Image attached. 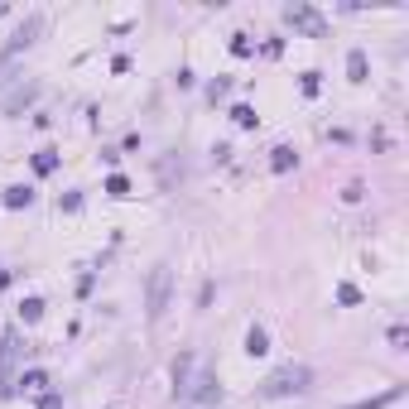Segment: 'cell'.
<instances>
[{
  "mask_svg": "<svg viewBox=\"0 0 409 409\" xmlns=\"http://www.w3.org/2000/svg\"><path fill=\"white\" fill-rule=\"evenodd\" d=\"M313 385V371L303 361H289V366H274L270 376L260 381V400H284V395H303Z\"/></svg>",
  "mask_w": 409,
  "mask_h": 409,
  "instance_id": "6da1fadb",
  "label": "cell"
},
{
  "mask_svg": "<svg viewBox=\"0 0 409 409\" xmlns=\"http://www.w3.org/2000/svg\"><path fill=\"white\" fill-rule=\"evenodd\" d=\"M169 294H173V270H169V265H154V270H149V289H145V318H149V323L164 318Z\"/></svg>",
  "mask_w": 409,
  "mask_h": 409,
  "instance_id": "7a4b0ae2",
  "label": "cell"
},
{
  "mask_svg": "<svg viewBox=\"0 0 409 409\" xmlns=\"http://www.w3.org/2000/svg\"><path fill=\"white\" fill-rule=\"evenodd\" d=\"M284 25L303 29L308 39H323V34H327V20L313 10V5H289V10H284Z\"/></svg>",
  "mask_w": 409,
  "mask_h": 409,
  "instance_id": "3957f363",
  "label": "cell"
},
{
  "mask_svg": "<svg viewBox=\"0 0 409 409\" xmlns=\"http://www.w3.org/2000/svg\"><path fill=\"white\" fill-rule=\"evenodd\" d=\"M188 400H193V405H217V400H221L217 376H197V385L188 390Z\"/></svg>",
  "mask_w": 409,
  "mask_h": 409,
  "instance_id": "277c9868",
  "label": "cell"
},
{
  "mask_svg": "<svg viewBox=\"0 0 409 409\" xmlns=\"http://www.w3.org/2000/svg\"><path fill=\"white\" fill-rule=\"evenodd\" d=\"M39 29H44V20H39V15H29L25 25L15 29V39H10V54H20V49H29V44H34V34H39Z\"/></svg>",
  "mask_w": 409,
  "mask_h": 409,
  "instance_id": "5b68a950",
  "label": "cell"
},
{
  "mask_svg": "<svg viewBox=\"0 0 409 409\" xmlns=\"http://www.w3.org/2000/svg\"><path fill=\"white\" fill-rule=\"evenodd\" d=\"M294 164H299V154H294L289 145H279V149H270V169H274V173H289Z\"/></svg>",
  "mask_w": 409,
  "mask_h": 409,
  "instance_id": "8992f818",
  "label": "cell"
},
{
  "mask_svg": "<svg viewBox=\"0 0 409 409\" xmlns=\"http://www.w3.org/2000/svg\"><path fill=\"white\" fill-rule=\"evenodd\" d=\"M245 352L265 356V352H270V332H265V327H250V332H245Z\"/></svg>",
  "mask_w": 409,
  "mask_h": 409,
  "instance_id": "52a82bcc",
  "label": "cell"
},
{
  "mask_svg": "<svg viewBox=\"0 0 409 409\" xmlns=\"http://www.w3.org/2000/svg\"><path fill=\"white\" fill-rule=\"evenodd\" d=\"M5 207H29L34 202V188H25V183H15V188H5V197H0Z\"/></svg>",
  "mask_w": 409,
  "mask_h": 409,
  "instance_id": "ba28073f",
  "label": "cell"
},
{
  "mask_svg": "<svg viewBox=\"0 0 409 409\" xmlns=\"http://www.w3.org/2000/svg\"><path fill=\"white\" fill-rule=\"evenodd\" d=\"M400 395H405V390L395 385V390H385V395H376V400H361V405H347V409H385V405H395Z\"/></svg>",
  "mask_w": 409,
  "mask_h": 409,
  "instance_id": "9c48e42d",
  "label": "cell"
},
{
  "mask_svg": "<svg viewBox=\"0 0 409 409\" xmlns=\"http://www.w3.org/2000/svg\"><path fill=\"white\" fill-rule=\"evenodd\" d=\"M188 371H193V356H178L173 361V390H188Z\"/></svg>",
  "mask_w": 409,
  "mask_h": 409,
  "instance_id": "30bf717a",
  "label": "cell"
},
{
  "mask_svg": "<svg viewBox=\"0 0 409 409\" xmlns=\"http://www.w3.org/2000/svg\"><path fill=\"white\" fill-rule=\"evenodd\" d=\"M347 73H352V82H366V54H361V49L347 54Z\"/></svg>",
  "mask_w": 409,
  "mask_h": 409,
  "instance_id": "8fae6325",
  "label": "cell"
},
{
  "mask_svg": "<svg viewBox=\"0 0 409 409\" xmlns=\"http://www.w3.org/2000/svg\"><path fill=\"white\" fill-rule=\"evenodd\" d=\"M58 169V149H39L34 154V173H54Z\"/></svg>",
  "mask_w": 409,
  "mask_h": 409,
  "instance_id": "7c38bea8",
  "label": "cell"
},
{
  "mask_svg": "<svg viewBox=\"0 0 409 409\" xmlns=\"http://www.w3.org/2000/svg\"><path fill=\"white\" fill-rule=\"evenodd\" d=\"M20 318H25V323H39V318H44V299H25L20 303Z\"/></svg>",
  "mask_w": 409,
  "mask_h": 409,
  "instance_id": "4fadbf2b",
  "label": "cell"
},
{
  "mask_svg": "<svg viewBox=\"0 0 409 409\" xmlns=\"http://www.w3.org/2000/svg\"><path fill=\"white\" fill-rule=\"evenodd\" d=\"M106 193H111V197H126V193H130V178H126V173H111V178H106Z\"/></svg>",
  "mask_w": 409,
  "mask_h": 409,
  "instance_id": "5bb4252c",
  "label": "cell"
},
{
  "mask_svg": "<svg viewBox=\"0 0 409 409\" xmlns=\"http://www.w3.org/2000/svg\"><path fill=\"white\" fill-rule=\"evenodd\" d=\"M337 303H347V308L361 303V289H356V284H337Z\"/></svg>",
  "mask_w": 409,
  "mask_h": 409,
  "instance_id": "9a60e30c",
  "label": "cell"
},
{
  "mask_svg": "<svg viewBox=\"0 0 409 409\" xmlns=\"http://www.w3.org/2000/svg\"><path fill=\"white\" fill-rule=\"evenodd\" d=\"M231 121H236V126H245V130H250V126H255V111H250V106H231Z\"/></svg>",
  "mask_w": 409,
  "mask_h": 409,
  "instance_id": "2e32d148",
  "label": "cell"
},
{
  "mask_svg": "<svg viewBox=\"0 0 409 409\" xmlns=\"http://www.w3.org/2000/svg\"><path fill=\"white\" fill-rule=\"evenodd\" d=\"M20 385H25V390H44L49 376H44V371H29V376H20Z\"/></svg>",
  "mask_w": 409,
  "mask_h": 409,
  "instance_id": "e0dca14e",
  "label": "cell"
},
{
  "mask_svg": "<svg viewBox=\"0 0 409 409\" xmlns=\"http://www.w3.org/2000/svg\"><path fill=\"white\" fill-rule=\"evenodd\" d=\"M405 342H409L405 323H395V327H390V347H395V352H405Z\"/></svg>",
  "mask_w": 409,
  "mask_h": 409,
  "instance_id": "ac0fdd59",
  "label": "cell"
},
{
  "mask_svg": "<svg viewBox=\"0 0 409 409\" xmlns=\"http://www.w3.org/2000/svg\"><path fill=\"white\" fill-rule=\"evenodd\" d=\"M231 54H236V58L250 54V39H245V34H231Z\"/></svg>",
  "mask_w": 409,
  "mask_h": 409,
  "instance_id": "d6986e66",
  "label": "cell"
},
{
  "mask_svg": "<svg viewBox=\"0 0 409 409\" xmlns=\"http://www.w3.org/2000/svg\"><path fill=\"white\" fill-rule=\"evenodd\" d=\"M39 409H63V395H44V400H39Z\"/></svg>",
  "mask_w": 409,
  "mask_h": 409,
  "instance_id": "ffe728a7",
  "label": "cell"
}]
</instances>
